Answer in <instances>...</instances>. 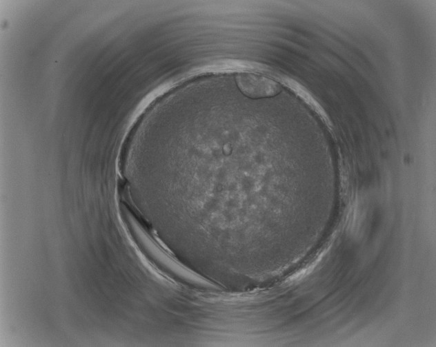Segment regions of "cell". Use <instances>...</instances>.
<instances>
[{"instance_id": "1", "label": "cell", "mask_w": 436, "mask_h": 347, "mask_svg": "<svg viewBox=\"0 0 436 347\" xmlns=\"http://www.w3.org/2000/svg\"><path fill=\"white\" fill-rule=\"evenodd\" d=\"M236 83L239 90L250 97L273 96L279 91L275 81L255 74H239L236 76Z\"/></svg>"}]
</instances>
